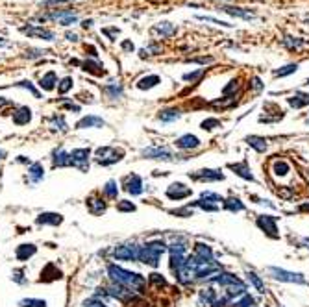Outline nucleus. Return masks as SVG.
Wrapping results in <instances>:
<instances>
[{
	"instance_id": "nucleus-2",
	"label": "nucleus",
	"mask_w": 309,
	"mask_h": 307,
	"mask_svg": "<svg viewBox=\"0 0 309 307\" xmlns=\"http://www.w3.org/2000/svg\"><path fill=\"white\" fill-rule=\"evenodd\" d=\"M165 250H167V245L163 243L161 239L150 241V243H147L145 246H141L139 248V261L148 266H152V268H155V266L159 265L161 254Z\"/></svg>"
},
{
	"instance_id": "nucleus-22",
	"label": "nucleus",
	"mask_w": 309,
	"mask_h": 307,
	"mask_svg": "<svg viewBox=\"0 0 309 307\" xmlns=\"http://www.w3.org/2000/svg\"><path fill=\"white\" fill-rule=\"evenodd\" d=\"M52 163H54V167H69L70 165V152H65L63 148L54 150Z\"/></svg>"
},
{
	"instance_id": "nucleus-44",
	"label": "nucleus",
	"mask_w": 309,
	"mask_h": 307,
	"mask_svg": "<svg viewBox=\"0 0 309 307\" xmlns=\"http://www.w3.org/2000/svg\"><path fill=\"white\" fill-rule=\"evenodd\" d=\"M200 200H206V202H224L222 196L215 195V193H209V191L202 193V198H200Z\"/></svg>"
},
{
	"instance_id": "nucleus-53",
	"label": "nucleus",
	"mask_w": 309,
	"mask_h": 307,
	"mask_svg": "<svg viewBox=\"0 0 309 307\" xmlns=\"http://www.w3.org/2000/svg\"><path fill=\"white\" fill-rule=\"evenodd\" d=\"M84 307H107V306H105V304H102V302H99V300H97V298H95V300H87V302H85Z\"/></svg>"
},
{
	"instance_id": "nucleus-45",
	"label": "nucleus",
	"mask_w": 309,
	"mask_h": 307,
	"mask_svg": "<svg viewBox=\"0 0 309 307\" xmlns=\"http://www.w3.org/2000/svg\"><path fill=\"white\" fill-rule=\"evenodd\" d=\"M69 89H72V78H63V80H61V84L57 85V91L61 93V95H65Z\"/></svg>"
},
{
	"instance_id": "nucleus-21",
	"label": "nucleus",
	"mask_w": 309,
	"mask_h": 307,
	"mask_svg": "<svg viewBox=\"0 0 309 307\" xmlns=\"http://www.w3.org/2000/svg\"><path fill=\"white\" fill-rule=\"evenodd\" d=\"M37 248L35 245H21L17 246V250H15V257L19 259V261H28L30 257H34Z\"/></svg>"
},
{
	"instance_id": "nucleus-24",
	"label": "nucleus",
	"mask_w": 309,
	"mask_h": 307,
	"mask_svg": "<svg viewBox=\"0 0 309 307\" xmlns=\"http://www.w3.org/2000/svg\"><path fill=\"white\" fill-rule=\"evenodd\" d=\"M224 13H230L233 17H241V19H254L256 15L250 9H243V7H232V6H222L220 7Z\"/></svg>"
},
{
	"instance_id": "nucleus-48",
	"label": "nucleus",
	"mask_w": 309,
	"mask_h": 307,
	"mask_svg": "<svg viewBox=\"0 0 309 307\" xmlns=\"http://www.w3.org/2000/svg\"><path fill=\"white\" fill-rule=\"evenodd\" d=\"M150 283H155V285H161V287L167 285V281H165V278H163L161 274H150Z\"/></svg>"
},
{
	"instance_id": "nucleus-8",
	"label": "nucleus",
	"mask_w": 309,
	"mask_h": 307,
	"mask_svg": "<svg viewBox=\"0 0 309 307\" xmlns=\"http://www.w3.org/2000/svg\"><path fill=\"white\" fill-rule=\"evenodd\" d=\"M189 178L197 180V182H222L224 174L220 170H213V168H202L197 172H189Z\"/></svg>"
},
{
	"instance_id": "nucleus-60",
	"label": "nucleus",
	"mask_w": 309,
	"mask_h": 307,
	"mask_svg": "<svg viewBox=\"0 0 309 307\" xmlns=\"http://www.w3.org/2000/svg\"><path fill=\"white\" fill-rule=\"evenodd\" d=\"M17 161H19V163H30V159H26L24 155H19V157H17Z\"/></svg>"
},
{
	"instance_id": "nucleus-4",
	"label": "nucleus",
	"mask_w": 309,
	"mask_h": 307,
	"mask_svg": "<svg viewBox=\"0 0 309 307\" xmlns=\"http://www.w3.org/2000/svg\"><path fill=\"white\" fill-rule=\"evenodd\" d=\"M268 272H270V276L274 279L283 281V283H298V285L306 283V278H304V274H300V272H291V270L278 268V266H270Z\"/></svg>"
},
{
	"instance_id": "nucleus-39",
	"label": "nucleus",
	"mask_w": 309,
	"mask_h": 307,
	"mask_svg": "<svg viewBox=\"0 0 309 307\" xmlns=\"http://www.w3.org/2000/svg\"><path fill=\"white\" fill-rule=\"evenodd\" d=\"M298 70V65L296 63H291V65H285V67H281V69H278L274 72L276 76H280V78H283V76H289V74H293V72H296Z\"/></svg>"
},
{
	"instance_id": "nucleus-56",
	"label": "nucleus",
	"mask_w": 309,
	"mask_h": 307,
	"mask_svg": "<svg viewBox=\"0 0 309 307\" xmlns=\"http://www.w3.org/2000/svg\"><path fill=\"white\" fill-rule=\"evenodd\" d=\"M226 304H228V298H222V300H218L217 298V302L213 304V307H224Z\"/></svg>"
},
{
	"instance_id": "nucleus-35",
	"label": "nucleus",
	"mask_w": 309,
	"mask_h": 307,
	"mask_svg": "<svg viewBox=\"0 0 309 307\" xmlns=\"http://www.w3.org/2000/svg\"><path fill=\"white\" fill-rule=\"evenodd\" d=\"M272 170H274L276 176H287L291 167H289L287 161H276L274 165H272Z\"/></svg>"
},
{
	"instance_id": "nucleus-52",
	"label": "nucleus",
	"mask_w": 309,
	"mask_h": 307,
	"mask_svg": "<svg viewBox=\"0 0 309 307\" xmlns=\"http://www.w3.org/2000/svg\"><path fill=\"white\" fill-rule=\"evenodd\" d=\"M85 67V70H89V72H95V74H100V70H97V69H100V65H97V63H85L84 65Z\"/></svg>"
},
{
	"instance_id": "nucleus-43",
	"label": "nucleus",
	"mask_w": 309,
	"mask_h": 307,
	"mask_svg": "<svg viewBox=\"0 0 309 307\" xmlns=\"http://www.w3.org/2000/svg\"><path fill=\"white\" fill-rule=\"evenodd\" d=\"M105 93H107L111 98H117L122 95V87H120L119 84H109L107 87H105Z\"/></svg>"
},
{
	"instance_id": "nucleus-7",
	"label": "nucleus",
	"mask_w": 309,
	"mask_h": 307,
	"mask_svg": "<svg viewBox=\"0 0 309 307\" xmlns=\"http://www.w3.org/2000/svg\"><path fill=\"white\" fill-rule=\"evenodd\" d=\"M89 155H91V150L89 148H74L70 152V165L72 167H78L80 170H87L89 168Z\"/></svg>"
},
{
	"instance_id": "nucleus-20",
	"label": "nucleus",
	"mask_w": 309,
	"mask_h": 307,
	"mask_svg": "<svg viewBox=\"0 0 309 307\" xmlns=\"http://www.w3.org/2000/svg\"><path fill=\"white\" fill-rule=\"evenodd\" d=\"M30 120H32V109H30V107H26V105L19 107V109H17V111L13 113V122L17 126L28 124Z\"/></svg>"
},
{
	"instance_id": "nucleus-16",
	"label": "nucleus",
	"mask_w": 309,
	"mask_h": 307,
	"mask_svg": "<svg viewBox=\"0 0 309 307\" xmlns=\"http://www.w3.org/2000/svg\"><path fill=\"white\" fill-rule=\"evenodd\" d=\"M35 222L41 224V226H59V224L63 222V216L59 215V213H41V215L35 218Z\"/></svg>"
},
{
	"instance_id": "nucleus-1",
	"label": "nucleus",
	"mask_w": 309,
	"mask_h": 307,
	"mask_svg": "<svg viewBox=\"0 0 309 307\" xmlns=\"http://www.w3.org/2000/svg\"><path fill=\"white\" fill-rule=\"evenodd\" d=\"M107 274H109V278H111L113 283L126 287L132 293H143V289L147 285V281H145V278H143L141 274L130 272V270L122 268V266L109 265L107 266Z\"/></svg>"
},
{
	"instance_id": "nucleus-29",
	"label": "nucleus",
	"mask_w": 309,
	"mask_h": 307,
	"mask_svg": "<svg viewBox=\"0 0 309 307\" xmlns=\"http://www.w3.org/2000/svg\"><path fill=\"white\" fill-rule=\"evenodd\" d=\"M57 84V78H56V72H47L45 76L41 78V87L45 91H52L54 89V85Z\"/></svg>"
},
{
	"instance_id": "nucleus-64",
	"label": "nucleus",
	"mask_w": 309,
	"mask_h": 307,
	"mask_svg": "<svg viewBox=\"0 0 309 307\" xmlns=\"http://www.w3.org/2000/svg\"><path fill=\"white\" fill-rule=\"evenodd\" d=\"M308 120H309V119H308Z\"/></svg>"
},
{
	"instance_id": "nucleus-14",
	"label": "nucleus",
	"mask_w": 309,
	"mask_h": 307,
	"mask_svg": "<svg viewBox=\"0 0 309 307\" xmlns=\"http://www.w3.org/2000/svg\"><path fill=\"white\" fill-rule=\"evenodd\" d=\"M176 147L182 148V150H195V148L200 147V139L197 135H191V133H185L182 137L176 139Z\"/></svg>"
},
{
	"instance_id": "nucleus-10",
	"label": "nucleus",
	"mask_w": 309,
	"mask_h": 307,
	"mask_svg": "<svg viewBox=\"0 0 309 307\" xmlns=\"http://www.w3.org/2000/svg\"><path fill=\"white\" fill-rule=\"evenodd\" d=\"M105 291L109 294V298H117V300H120V302H132L135 298V293H132L126 287L117 285V283H111Z\"/></svg>"
},
{
	"instance_id": "nucleus-49",
	"label": "nucleus",
	"mask_w": 309,
	"mask_h": 307,
	"mask_svg": "<svg viewBox=\"0 0 309 307\" xmlns=\"http://www.w3.org/2000/svg\"><path fill=\"white\" fill-rule=\"evenodd\" d=\"M283 45H285V47H289V49H296V47H302V45H306V41H304V39H295V41H289V37H285V39H283Z\"/></svg>"
},
{
	"instance_id": "nucleus-50",
	"label": "nucleus",
	"mask_w": 309,
	"mask_h": 307,
	"mask_svg": "<svg viewBox=\"0 0 309 307\" xmlns=\"http://www.w3.org/2000/svg\"><path fill=\"white\" fill-rule=\"evenodd\" d=\"M76 21H78L76 15L69 13V15H65L63 19H61V24H63V26H69V24H72V22H76Z\"/></svg>"
},
{
	"instance_id": "nucleus-59",
	"label": "nucleus",
	"mask_w": 309,
	"mask_h": 307,
	"mask_svg": "<svg viewBox=\"0 0 309 307\" xmlns=\"http://www.w3.org/2000/svg\"><path fill=\"white\" fill-rule=\"evenodd\" d=\"M67 39H69V41H76L78 35L76 34H67Z\"/></svg>"
},
{
	"instance_id": "nucleus-63",
	"label": "nucleus",
	"mask_w": 309,
	"mask_h": 307,
	"mask_svg": "<svg viewBox=\"0 0 309 307\" xmlns=\"http://www.w3.org/2000/svg\"><path fill=\"white\" fill-rule=\"evenodd\" d=\"M2 157H4V152H2V150H0V161H2Z\"/></svg>"
},
{
	"instance_id": "nucleus-9",
	"label": "nucleus",
	"mask_w": 309,
	"mask_h": 307,
	"mask_svg": "<svg viewBox=\"0 0 309 307\" xmlns=\"http://www.w3.org/2000/svg\"><path fill=\"white\" fill-rule=\"evenodd\" d=\"M209 281L211 283H217V285H220V287H224V289H228V287H232V285H241V283H243L235 274L224 272V270H220L218 274L211 276Z\"/></svg>"
},
{
	"instance_id": "nucleus-61",
	"label": "nucleus",
	"mask_w": 309,
	"mask_h": 307,
	"mask_svg": "<svg viewBox=\"0 0 309 307\" xmlns=\"http://www.w3.org/2000/svg\"><path fill=\"white\" fill-rule=\"evenodd\" d=\"M7 104V100H6V98H2V97H0V107H4V105H6Z\"/></svg>"
},
{
	"instance_id": "nucleus-13",
	"label": "nucleus",
	"mask_w": 309,
	"mask_h": 307,
	"mask_svg": "<svg viewBox=\"0 0 309 307\" xmlns=\"http://www.w3.org/2000/svg\"><path fill=\"white\" fill-rule=\"evenodd\" d=\"M143 157H147V159H161V161H170L172 159V152L167 150V148H145L143 152H141Z\"/></svg>"
},
{
	"instance_id": "nucleus-18",
	"label": "nucleus",
	"mask_w": 309,
	"mask_h": 307,
	"mask_svg": "<svg viewBox=\"0 0 309 307\" xmlns=\"http://www.w3.org/2000/svg\"><path fill=\"white\" fill-rule=\"evenodd\" d=\"M198 261H213V248L204 243H197L195 245V254H193Z\"/></svg>"
},
{
	"instance_id": "nucleus-36",
	"label": "nucleus",
	"mask_w": 309,
	"mask_h": 307,
	"mask_svg": "<svg viewBox=\"0 0 309 307\" xmlns=\"http://www.w3.org/2000/svg\"><path fill=\"white\" fill-rule=\"evenodd\" d=\"M104 195L107 196V198H117L119 187H117V182H115V180H109V182L104 185Z\"/></svg>"
},
{
	"instance_id": "nucleus-28",
	"label": "nucleus",
	"mask_w": 309,
	"mask_h": 307,
	"mask_svg": "<svg viewBox=\"0 0 309 307\" xmlns=\"http://www.w3.org/2000/svg\"><path fill=\"white\" fill-rule=\"evenodd\" d=\"M22 32L28 35H39V37L47 39V41H52V39H54V34L45 28H32V26H28V28H22Z\"/></svg>"
},
{
	"instance_id": "nucleus-54",
	"label": "nucleus",
	"mask_w": 309,
	"mask_h": 307,
	"mask_svg": "<svg viewBox=\"0 0 309 307\" xmlns=\"http://www.w3.org/2000/svg\"><path fill=\"white\" fill-rule=\"evenodd\" d=\"M19 85H21V87H26V89H28V91L32 93V95H34L35 98H39V93H37V91H35V89H34V87H32V84H30V82H21V84H19Z\"/></svg>"
},
{
	"instance_id": "nucleus-31",
	"label": "nucleus",
	"mask_w": 309,
	"mask_h": 307,
	"mask_svg": "<svg viewBox=\"0 0 309 307\" xmlns=\"http://www.w3.org/2000/svg\"><path fill=\"white\" fill-rule=\"evenodd\" d=\"M224 207L228 211H232V213H237V211L245 209V204L241 202L239 198H226V200H224Z\"/></svg>"
},
{
	"instance_id": "nucleus-30",
	"label": "nucleus",
	"mask_w": 309,
	"mask_h": 307,
	"mask_svg": "<svg viewBox=\"0 0 309 307\" xmlns=\"http://www.w3.org/2000/svg\"><path fill=\"white\" fill-rule=\"evenodd\" d=\"M161 80H159V76H155V74H152V76H145L139 80V84H137V87L139 89H152V87H155V85L159 84Z\"/></svg>"
},
{
	"instance_id": "nucleus-33",
	"label": "nucleus",
	"mask_w": 309,
	"mask_h": 307,
	"mask_svg": "<svg viewBox=\"0 0 309 307\" xmlns=\"http://www.w3.org/2000/svg\"><path fill=\"white\" fill-rule=\"evenodd\" d=\"M50 128H52V130H59V132H67V130H69V126H67V122H65V119L61 115H59V117L56 115V117L50 119Z\"/></svg>"
},
{
	"instance_id": "nucleus-62",
	"label": "nucleus",
	"mask_w": 309,
	"mask_h": 307,
	"mask_svg": "<svg viewBox=\"0 0 309 307\" xmlns=\"http://www.w3.org/2000/svg\"><path fill=\"white\" fill-rule=\"evenodd\" d=\"M2 45H6V41H4V39H0V47H2Z\"/></svg>"
},
{
	"instance_id": "nucleus-5",
	"label": "nucleus",
	"mask_w": 309,
	"mask_h": 307,
	"mask_svg": "<svg viewBox=\"0 0 309 307\" xmlns=\"http://www.w3.org/2000/svg\"><path fill=\"white\" fill-rule=\"evenodd\" d=\"M139 248L137 245H120L111 254L117 261H139Z\"/></svg>"
},
{
	"instance_id": "nucleus-32",
	"label": "nucleus",
	"mask_w": 309,
	"mask_h": 307,
	"mask_svg": "<svg viewBox=\"0 0 309 307\" xmlns=\"http://www.w3.org/2000/svg\"><path fill=\"white\" fill-rule=\"evenodd\" d=\"M289 104L293 105V107H304V105L309 104V95H304V93H298L296 97H291L289 98Z\"/></svg>"
},
{
	"instance_id": "nucleus-26",
	"label": "nucleus",
	"mask_w": 309,
	"mask_h": 307,
	"mask_svg": "<svg viewBox=\"0 0 309 307\" xmlns=\"http://www.w3.org/2000/svg\"><path fill=\"white\" fill-rule=\"evenodd\" d=\"M157 119L161 120V122H172V120H178L180 119V109H176V107L163 109V111H159Z\"/></svg>"
},
{
	"instance_id": "nucleus-11",
	"label": "nucleus",
	"mask_w": 309,
	"mask_h": 307,
	"mask_svg": "<svg viewBox=\"0 0 309 307\" xmlns=\"http://www.w3.org/2000/svg\"><path fill=\"white\" fill-rule=\"evenodd\" d=\"M124 191H126V193H130L132 196L143 195V191H145L143 180H141L137 174H130L126 180H124Z\"/></svg>"
},
{
	"instance_id": "nucleus-15",
	"label": "nucleus",
	"mask_w": 309,
	"mask_h": 307,
	"mask_svg": "<svg viewBox=\"0 0 309 307\" xmlns=\"http://www.w3.org/2000/svg\"><path fill=\"white\" fill-rule=\"evenodd\" d=\"M41 281L45 283H50V281H56V279H61V270L57 268L54 263H49V265L45 266L41 270Z\"/></svg>"
},
{
	"instance_id": "nucleus-41",
	"label": "nucleus",
	"mask_w": 309,
	"mask_h": 307,
	"mask_svg": "<svg viewBox=\"0 0 309 307\" xmlns=\"http://www.w3.org/2000/svg\"><path fill=\"white\" fill-rule=\"evenodd\" d=\"M155 32H159L161 34V37H167V35H172L176 32L174 26H170L169 22H161L157 28H155Z\"/></svg>"
},
{
	"instance_id": "nucleus-34",
	"label": "nucleus",
	"mask_w": 309,
	"mask_h": 307,
	"mask_svg": "<svg viewBox=\"0 0 309 307\" xmlns=\"http://www.w3.org/2000/svg\"><path fill=\"white\" fill-rule=\"evenodd\" d=\"M246 278H248V281L252 283L256 289H258V293H265V283H263V279L258 276L256 272H248L246 274Z\"/></svg>"
},
{
	"instance_id": "nucleus-47",
	"label": "nucleus",
	"mask_w": 309,
	"mask_h": 307,
	"mask_svg": "<svg viewBox=\"0 0 309 307\" xmlns=\"http://www.w3.org/2000/svg\"><path fill=\"white\" fill-rule=\"evenodd\" d=\"M218 126H220V120L206 119L204 122H202V130H215V128H218Z\"/></svg>"
},
{
	"instance_id": "nucleus-42",
	"label": "nucleus",
	"mask_w": 309,
	"mask_h": 307,
	"mask_svg": "<svg viewBox=\"0 0 309 307\" xmlns=\"http://www.w3.org/2000/svg\"><path fill=\"white\" fill-rule=\"evenodd\" d=\"M189 205H195V207H200L202 211H217L218 207L217 205H213V204L206 202V200H197V202L189 204Z\"/></svg>"
},
{
	"instance_id": "nucleus-3",
	"label": "nucleus",
	"mask_w": 309,
	"mask_h": 307,
	"mask_svg": "<svg viewBox=\"0 0 309 307\" xmlns=\"http://www.w3.org/2000/svg\"><path fill=\"white\" fill-rule=\"evenodd\" d=\"M122 157H124V150L113 148V147L97 148V152H95V161H97L99 165H102V167H107V165H113V163H119Z\"/></svg>"
},
{
	"instance_id": "nucleus-23",
	"label": "nucleus",
	"mask_w": 309,
	"mask_h": 307,
	"mask_svg": "<svg viewBox=\"0 0 309 307\" xmlns=\"http://www.w3.org/2000/svg\"><path fill=\"white\" fill-rule=\"evenodd\" d=\"M87 207H89V211H91L93 215H102L105 211V202L102 198L89 196V198H87Z\"/></svg>"
},
{
	"instance_id": "nucleus-57",
	"label": "nucleus",
	"mask_w": 309,
	"mask_h": 307,
	"mask_svg": "<svg viewBox=\"0 0 309 307\" xmlns=\"http://www.w3.org/2000/svg\"><path fill=\"white\" fill-rule=\"evenodd\" d=\"M26 56L28 57H39L41 56V52H39V50H32V54H26Z\"/></svg>"
},
{
	"instance_id": "nucleus-38",
	"label": "nucleus",
	"mask_w": 309,
	"mask_h": 307,
	"mask_svg": "<svg viewBox=\"0 0 309 307\" xmlns=\"http://www.w3.org/2000/svg\"><path fill=\"white\" fill-rule=\"evenodd\" d=\"M21 307H47V302L39 300V298H26V300L19 302Z\"/></svg>"
},
{
	"instance_id": "nucleus-58",
	"label": "nucleus",
	"mask_w": 309,
	"mask_h": 307,
	"mask_svg": "<svg viewBox=\"0 0 309 307\" xmlns=\"http://www.w3.org/2000/svg\"><path fill=\"white\" fill-rule=\"evenodd\" d=\"M122 49H126V50H134V45L132 43H122Z\"/></svg>"
},
{
	"instance_id": "nucleus-55",
	"label": "nucleus",
	"mask_w": 309,
	"mask_h": 307,
	"mask_svg": "<svg viewBox=\"0 0 309 307\" xmlns=\"http://www.w3.org/2000/svg\"><path fill=\"white\" fill-rule=\"evenodd\" d=\"M13 279L17 283H26V279L22 278V270H15L13 272Z\"/></svg>"
},
{
	"instance_id": "nucleus-27",
	"label": "nucleus",
	"mask_w": 309,
	"mask_h": 307,
	"mask_svg": "<svg viewBox=\"0 0 309 307\" xmlns=\"http://www.w3.org/2000/svg\"><path fill=\"white\" fill-rule=\"evenodd\" d=\"M246 143H248L254 150H258V152H265V150H267V141L263 139V137H258V135L246 137Z\"/></svg>"
},
{
	"instance_id": "nucleus-51",
	"label": "nucleus",
	"mask_w": 309,
	"mask_h": 307,
	"mask_svg": "<svg viewBox=\"0 0 309 307\" xmlns=\"http://www.w3.org/2000/svg\"><path fill=\"white\" fill-rule=\"evenodd\" d=\"M202 74H204V69H198V70H195V72H187V74H185V80H197L198 76H202Z\"/></svg>"
},
{
	"instance_id": "nucleus-25",
	"label": "nucleus",
	"mask_w": 309,
	"mask_h": 307,
	"mask_svg": "<svg viewBox=\"0 0 309 307\" xmlns=\"http://www.w3.org/2000/svg\"><path fill=\"white\" fill-rule=\"evenodd\" d=\"M28 178L32 183H37L41 182L43 178H45V170H43V165L41 163H32L28 167Z\"/></svg>"
},
{
	"instance_id": "nucleus-37",
	"label": "nucleus",
	"mask_w": 309,
	"mask_h": 307,
	"mask_svg": "<svg viewBox=\"0 0 309 307\" xmlns=\"http://www.w3.org/2000/svg\"><path fill=\"white\" fill-rule=\"evenodd\" d=\"M200 300L206 302L207 306H213V304L217 302V294H215L213 289H204V291L200 293Z\"/></svg>"
},
{
	"instance_id": "nucleus-12",
	"label": "nucleus",
	"mask_w": 309,
	"mask_h": 307,
	"mask_svg": "<svg viewBox=\"0 0 309 307\" xmlns=\"http://www.w3.org/2000/svg\"><path fill=\"white\" fill-rule=\"evenodd\" d=\"M193 195V189L185 187L183 183L176 182L172 183L169 189H167V196H169L170 200H183V198H187V196Z\"/></svg>"
},
{
	"instance_id": "nucleus-46",
	"label": "nucleus",
	"mask_w": 309,
	"mask_h": 307,
	"mask_svg": "<svg viewBox=\"0 0 309 307\" xmlns=\"http://www.w3.org/2000/svg\"><path fill=\"white\" fill-rule=\"evenodd\" d=\"M250 306H254V298L250 296V294H245L239 302H235V306L233 307H250Z\"/></svg>"
},
{
	"instance_id": "nucleus-40",
	"label": "nucleus",
	"mask_w": 309,
	"mask_h": 307,
	"mask_svg": "<svg viewBox=\"0 0 309 307\" xmlns=\"http://www.w3.org/2000/svg\"><path fill=\"white\" fill-rule=\"evenodd\" d=\"M117 211H120V213H134L135 204H132L130 200H120V202L117 204Z\"/></svg>"
},
{
	"instance_id": "nucleus-17",
	"label": "nucleus",
	"mask_w": 309,
	"mask_h": 307,
	"mask_svg": "<svg viewBox=\"0 0 309 307\" xmlns=\"http://www.w3.org/2000/svg\"><path fill=\"white\" fill-rule=\"evenodd\" d=\"M102 126H105V122L100 119V117H97V115H87V117H84L82 120L76 122L78 130H85V128H102Z\"/></svg>"
},
{
	"instance_id": "nucleus-6",
	"label": "nucleus",
	"mask_w": 309,
	"mask_h": 307,
	"mask_svg": "<svg viewBox=\"0 0 309 307\" xmlns=\"http://www.w3.org/2000/svg\"><path fill=\"white\" fill-rule=\"evenodd\" d=\"M258 228L261 231H265L270 239H280V233H278V226H276V218L272 215H259L258 216Z\"/></svg>"
},
{
	"instance_id": "nucleus-19",
	"label": "nucleus",
	"mask_w": 309,
	"mask_h": 307,
	"mask_svg": "<svg viewBox=\"0 0 309 307\" xmlns=\"http://www.w3.org/2000/svg\"><path fill=\"white\" fill-rule=\"evenodd\" d=\"M230 168L237 176H241L243 180H246V182H254V174L252 170L248 168V165H246V161H243V163H230Z\"/></svg>"
}]
</instances>
